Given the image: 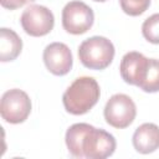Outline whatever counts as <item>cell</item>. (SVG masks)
Returning <instances> with one entry per match:
<instances>
[{
	"mask_svg": "<svg viewBox=\"0 0 159 159\" xmlns=\"http://www.w3.org/2000/svg\"><path fill=\"white\" fill-rule=\"evenodd\" d=\"M101 89L93 77L82 76L76 78L62 96L65 109L75 116L87 113L99 99Z\"/></svg>",
	"mask_w": 159,
	"mask_h": 159,
	"instance_id": "cell-1",
	"label": "cell"
},
{
	"mask_svg": "<svg viewBox=\"0 0 159 159\" xmlns=\"http://www.w3.org/2000/svg\"><path fill=\"white\" fill-rule=\"evenodd\" d=\"M114 57L113 43L103 36H92L84 40L78 47L81 63L89 70L107 68Z\"/></svg>",
	"mask_w": 159,
	"mask_h": 159,
	"instance_id": "cell-2",
	"label": "cell"
},
{
	"mask_svg": "<svg viewBox=\"0 0 159 159\" xmlns=\"http://www.w3.org/2000/svg\"><path fill=\"white\" fill-rule=\"evenodd\" d=\"M116 145V139L111 133L89 124L81 140V152L83 158L104 159L114 153Z\"/></svg>",
	"mask_w": 159,
	"mask_h": 159,
	"instance_id": "cell-3",
	"label": "cell"
},
{
	"mask_svg": "<svg viewBox=\"0 0 159 159\" xmlns=\"http://www.w3.org/2000/svg\"><path fill=\"white\" fill-rule=\"evenodd\" d=\"M31 112V99L26 92L19 88L6 91L0 101L1 118L11 124H19L27 119Z\"/></svg>",
	"mask_w": 159,
	"mask_h": 159,
	"instance_id": "cell-4",
	"label": "cell"
},
{
	"mask_svg": "<svg viewBox=\"0 0 159 159\" xmlns=\"http://www.w3.org/2000/svg\"><path fill=\"white\" fill-rule=\"evenodd\" d=\"M104 119L114 128H127L132 124L137 114V107L133 99L123 93L113 94L104 106Z\"/></svg>",
	"mask_w": 159,
	"mask_h": 159,
	"instance_id": "cell-5",
	"label": "cell"
},
{
	"mask_svg": "<svg viewBox=\"0 0 159 159\" xmlns=\"http://www.w3.org/2000/svg\"><path fill=\"white\" fill-rule=\"evenodd\" d=\"M93 21V10L83 1H70L62 10V26L68 34H84L92 27Z\"/></svg>",
	"mask_w": 159,
	"mask_h": 159,
	"instance_id": "cell-6",
	"label": "cell"
},
{
	"mask_svg": "<svg viewBox=\"0 0 159 159\" xmlns=\"http://www.w3.org/2000/svg\"><path fill=\"white\" fill-rule=\"evenodd\" d=\"M24 31L34 37L45 36L53 29L55 17L51 10L42 5H29L20 17Z\"/></svg>",
	"mask_w": 159,
	"mask_h": 159,
	"instance_id": "cell-7",
	"label": "cell"
},
{
	"mask_svg": "<svg viewBox=\"0 0 159 159\" xmlns=\"http://www.w3.org/2000/svg\"><path fill=\"white\" fill-rule=\"evenodd\" d=\"M43 62L47 70L55 76L67 75L73 65L72 52L66 43L52 42L43 50Z\"/></svg>",
	"mask_w": 159,
	"mask_h": 159,
	"instance_id": "cell-8",
	"label": "cell"
},
{
	"mask_svg": "<svg viewBox=\"0 0 159 159\" xmlns=\"http://www.w3.org/2000/svg\"><path fill=\"white\" fill-rule=\"evenodd\" d=\"M148 60L143 53L137 51L127 52L120 61L119 71L125 83L138 86L143 80L148 65Z\"/></svg>",
	"mask_w": 159,
	"mask_h": 159,
	"instance_id": "cell-9",
	"label": "cell"
},
{
	"mask_svg": "<svg viewBox=\"0 0 159 159\" xmlns=\"http://www.w3.org/2000/svg\"><path fill=\"white\" fill-rule=\"evenodd\" d=\"M133 147L138 153L149 154L159 148V127L154 123L139 125L132 138Z\"/></svg>",
	"mask_w": 159,
	"mask_h": 159,
	"instance_id": "cell-10",
	"label": "cell"
},
{
	"mask_svg": "<svg viewBox=\"0 0 159 159\" xmlns=\"http://www.w3.org/2000/svg\"><path fill=\"white\" fill-rule=\"evenodd\" d=\"M22 41L11 29H0V61H14L21 52Z\"/></svg>",
	"mask_w": 159,
	"mask_h": 159,
	"instance_id": "cell-11",
	"label": "cell"
},
{
	"mask_svg": "<svg viewBox=\"0 0 159 159\" xmlns=\"http://www.w3.org/2000/svg\"><path fill=\"white\" fill-rule=\"evenodd\" d=\"M140 89L148 93L159 92V60L157 58H149L145 75L140 83L138 84Z\"/></svg>",
	"mask_w": 159,
	"mask_h": 159,
	"instance_id": "cell-12",
	"label": "cell"
},
{
	"mask_svg": "<svg viewBox=\"0 0 159 159\" xmlns=\"http://www.w3.org/2000/svg\"><path fill=\"white\" fill-rule=\"evenodd\" d=\"M144 39L154 45H159V14H153L144 20L142 25Z\"/></svg>",
	"mask_w": 159,
	"mask_h": 159,
	"instance_id": "cell-13",
	"label": "cell"
},
{
	"mask_svg": "<svg viewBox=\"0 0 159 159\" xmlns=\"http://www.w3.org/2000/svg\"><path fill=\"white\" fill-rule=\"evenodd\" d=\"M122 10L130 16L143 14L150 5V0H119Z\"/></svg>",
	"mask_w": 159,
	"mask_h": 159,
	"instance_id": "cell-14",
	"label": "cell"
},
{
	"mask_svg": "<svg viewBox=\"0 0 159 159\" xmlns=\"http://www.w3.org/2000/svg\"><path fill=\"white\" fill-rule=\"evenodd\" d=\"M31 1H35V0H0L1 6L5 9H9V10L19 9V7H21L25 4L31 2Z\"/></svg>",
	"mask_w": 159,
	"mask_h": 159,
	"instance_id": "cell-15",
	"label": "cell"
},
{
	"mask_svg": "<svg viewBox=\"0 0 159 159\" xmlns=\"http://www.w3.org/2000/svg\"><path fill=\"white\" fill-rule=\"evenodd\" d=\"M93 1H99V2H103V1H107V0H93Z\"/></svg>",
	"mask_w": 159,
	"mask_h": 159,
	"instance_id": "cell-16",
	"label": "cell"
}]
</instances>
